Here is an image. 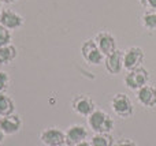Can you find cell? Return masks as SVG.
I'll use <instances>...</instances> for the list:
<instances>
[{
  "label": "cell",
  "instance_id": "cell-1",
  "mask_svg": "<svg viewBox=\"0 0 156 146\" xmlns=\"http://www.w3.org/2000/svg\"><path fill=\"white\" fill-rule=\"evenodd\" d=\"M88 126L94 134L111 133L114 128V120L108 114L101 109H94L88 116Z\"/></svg>",
  "mask_w": 156,
  "mask_h": 146
},
{
  "label": "cell",
  "instance_id": "cell-2",
  "mask_svg": "<svg viewBox=\"0 0 156 146\" xmlns=\"http://www.w3.org/2000/svg\"><path fill=\"white\" fill-rule=\"evenodd\" d=\"M111 109L121 119H129L134 114V105L130 97L125 93H116L111 98Z\"/></svg>",
  "mask_w": 156,
  "mask_h": 146
},
{
  "label": "cell",
  "instance_id": "cell-3",
  "mask_svg": "<svg viewBox=\"0 0 156 146\" xmlns=\"http://www.w3.org/2000/svg\"><path fill=\"white\" fill-rule=\"evenodd\" d=\"M81 56L88 64L92 66H100L101 63H104L105 59V56L97 48L94 38H88V40H85L82 42V45H81Z\"/></svg>",
  "mask_w": 156,
  "mask_h": 146
},
{
  "label": "cell",
  "instance_id": "cell-4",
  "mask_svg": "<svg viewBox=\"0 0 156 146\" xmlns=\"http://www.w3.org/2000/svg\"><path fill=\"white\" fill-rule=\"evenodd\" d=\"M149 78H151V75H149L148 70H145L144 67H138V68H134V70L127 71V74L123 78V82L130 90L137 92L143 86L148 85Z\"/></svg>",
  "mask_w": 156,
  "mask_h": 146
},
{
  "label": "cell",
  "instance_id": "cell-5",
  "mask_svg": "<svg viewBox=\"0 0 156 146\" xmlns=\"http://www.w3.org/2000/svg\"><path fill=\"white\" fill-rule=\"evenodd\" d=\"M144 49L140 46H130L126 51H123V68L126 71L134 70L141 67V63L144 62Z\"/></svg>",
  "mask_w": 156,
  "mask_h": 146
},
{
  "label": "cell",
  "instance_id": "cell-6",
  "mask_svg": "<svg viewBox=\"0 0 156 146\" xmlns=\"http://www.w3.org/2000/svg\"><path fill=\"white\" fill-rule=\"evenodd\" d=\"M71 108L80 116H85L88 117L92 112L96 109V104L92 100L90 96L88 94H78L73 98L71 101Z\"/></svg>",
  "mask_w": 156,
  "mask_h": 146
},
{
  "label": "cell",
  "instance_id": "cell-7",
  "mask_svg": "<svg viewBox=\"0 0 156 146\" xmlns=\"http://www.w3.org/2000/svg\"><path fill=\"white\" fill-rule=\"evenodd\" d=\"M25 23V18L16 11L10 8H3L0 11V25L7 27L8 30H18Z\"/></svg>",
  "mask_w": 156,
  "mask_h": 146
},
{
  "label": "cell",
  "instance_id": "cell-8",
  "mask_svg": "<svg viewBox=\"0 0 156 146\" xmlns=\"http://www.w3.org/2000/svg\"><path fill=\"white\" fill-rule=\"evenodd\" d=\"M40 139L45 146H60L66 144V134L58 127H47L40 133Z\"/></svg>",
  "mask_w": 156,
  "mask_h": 146
},
{
  "label": "cell",
  "instance_id": "cell-9",
  "mask_svg": "<svg viewBox=\"0 0 156 146\" xmlns=\"http://www.w3.org/2000/svg\"><path fill=\"white\" fill-rule=\"evenodd\" d=\"M94 42H96L97 48L100 49V52H101L104 56H108V55H111L115 49H118L116 48L115 37H114L110 32H105V30L99 32L94 36Z\"/></svg>",
  "mask_w": 156,
  "mask_h": 146
},
{
  "label": "cell",
  "instance_id": "cell-10",
  "mask_svg": "<svg viewBox=\"0 0 156 146\" xmlns=\"http://www.w3.org/2000/svg\"><path fill=\"white\" fill-rule=\"evenodd\" d=\"M22 128V119L19 115H8V116L0 117V130L4 135H15Z\"/></svg>",
  "mask_w": 156,
  "mask_h": 146
},
{
  "label": "cell",
  "instance_id": "cell-11",
  "mask_svg": "<svg viewBox=\"0 0 156 146\" xmlns=\"http://www.w3.org/2000/svg\"><path fill=\"white\" fill-rule=\"evenodd\" d=\"M105 70L108 71V74H119L123 68V51L121 49H115L111 55L105 56L104 59Z\"/></svg>",
  "mask_w": 156,
  "mask_h": 146
},
{
  "label": "cell",
  "instance_id": "cell-12",
  "mask_svg": "<svg viewBox=\"0 0 156 146\" xmlns=\"http://www.w3.org/2000/svg\"><path fill=\"white\" fill-rule=\"evenodd\" d=\"M66 144L70 146H76L81 142L86 141L88 138V131L81 124H73L66 130Z\"/></svg>",
  "mask_w": 156,
  "mask_h": 146
},
{
  "label": "cell",
  "instance_id": "cell-13",
  "mask_svg": "<svg viewBox=\"0 0 156 146\" xmlns=\"http://www.w3.org/2000/svg\"><path fill=\"white\" fill-rule=\"evenodd\" d=\"M137 100L145 108H155L156 107V87L154 85H145L137 90Z\"/></svg>",
  "mask_w": 156,
  "mask_h": 146
},
{
  "label": "cell",
  "instance_id": "cell-14",
  "mask_svg": "<svg viewBox=\"0 0 156 146\" xmlns=\"http://www.w3.org/2000/svg\"><path fill=\"white\" fill-rule=\"evenodd\" d=\"M18 56V51L14 45L0 46V66H5L12 63Z\"/></svg>",
  "mask_w": 156,
  "mask_h": 146
},
{
  "label": "cell",
  "instance_id": "cell-15",
  "mask_svg": "<svg viewBox=\"0 0 156 146\" xmlns=\"http://www.w3.org/2000/svg\"><path fill=\"white\" fill-rule=\"evenodd\" d=\"M14 111H15V104H14L12 98L5 93H2L0 94V115L8 116V115H12Z\"/></svg>",
  "mask_w": 156,
  "mask_h": 146
},
{
  "label": "cell",
  "instance_id": "cell-16",
  "mask_svg": "<svg viewBox=\"0 0 156 146\" xmlns=\"http://www.w3.org/2000/svg\"><path fill=\"white\" fill-rule=\"evenodd\" d=\"M141 25L147 30H156V10H145L141 15Z\"/></svg>",
  "mask_w": 156,
  "mask_h": 146
},
{
  "label": "cell",
  "instance_id": "cell-17",
  "mask_svg": "<svg viewBox=\"0 0 156 146\" xmlns=\"http://www.w3.org/2000/svg\"><path fill=\"white\" fill-rule=\"evenodd\" d=\"M89 142H90L92 146H112L114 145V138L110 133L94 134Z\"/></svg>",
  "mask_w": 156,
  "mask_h": 146
},
{
  "label": "cell",
  "instance_id": "cell-18",
  "mask_svg": "<svg viewBox=\"0 0 156 146\" xmlns=\"http://www.w3.org/2000/svg\"><path fill=\"white\" fill-rule=\"evenodd\" d=\"M11 40H12L11 30H8L7 27H4V26H2V25H0V46L10 45Z\"/></svg>",
  "mask_w": 156,
  "mask_h": 146
},
{
  "label": "cell",
  "instance_id": "cell-19",
  "mask_svg": "<svg viewBox=\"0 0 156 146\" xmlns=\"http://www.w3.org/2000/svg\"><path fill=\"white\" fill-rule=\"evenodd\" d=\"M8 86H10V75L5 71L0 70V94L7 92Z\"/></svg>",
  "mask_w": 156,
  "mask_h": 146
},
{
  "label": "cell",
  "instance_id": "cell-20",
  "mask_svg": "<svg viewBox=\"0 0 156 146\" xmlns=\"http://www.w3.org/2000/svg\"><path fill=\"white\" fill-rule=\"evenodd\" d=\"M138 3L147 10H156V0H138Z\"/></svg>",
  "mask_w": 156,
  "mask_h": 146
},
{
  "label": "cell",
  "instance_id": "cell-21",
  "mask_svg": "<svg viewBox=\"0 0 156 146\" xmlns=\"http://www.w3.org/2000/svg\"><path fill=\"white\" fill-rule=\"evenodd\" d=\"M115 146H137L133 139H129V138H121L118 142H116Z\"/></svg>",
  "mask_w": 156,
  "mask_h": 146
},
{
  "label": "cell",
  "instance_id": "cell-22",
  "mask_svg": "<svg viewBox=\"0 0 156 146\" xmlns=\"http://www.w3.org/2000/svg\"><path fill=\"white\" fill-rule=\"evenodd\" d=\"M3 4H14V3H16L18 0H2Z\"/></svg>",
  "mask_w": 156,
  "mask_h": 146
},
{
  "label": "cell",
  "instance_id": "cell-23",
  "mask_svg": "<svg viewBox=\"0 0 156 146\" xmlns=\"http://www.w3.org/2000/svg\"><path fill=\"white\" fill-rule=\"evenodd\" d=\"M76 146H92L90 145V142H88V141H83V142H81V144H78Z\"/></svg>",
  "mask_w": 156,
  "mask_h": 146
},
{
  "label": "cell",
  "instance_id": "cell-24",
  "mask_svg": "<svg viewBox=\"0 0 156 146\" xmlns=\"http://www.w3.org/2000/svg\"><path fill=\"white\" fill-rule=\"evenodd\" d=\"M4 133H3V131L2 130H0V145H2L3 144V141H4Z\"/></svg>",
  "mask_w": 156,
  "mask_h": 146
},
{
  "label": "cell",
  "instance_id": "cell-25",
  "mask_svg": "<svg viewBox=\"0 0 156 146\" xmlns=\"http://www.w3.org/2000/svg\"><path fill=\"white\" fill-rule=\"evenodd\" d=\"M2 5H3V2H2V0H0V11L3 10V8H2Z\"/></svg>",
  "mask_w": 156,
  "mask_h": 146
},
{
  "label": "cell",
  "instance_id": "cell-26",
  "mask_svg": "<svg viewBox=\"0 0 156 146\" xmlns=\"http://www.w3.org/2000/svg\"><path fill=\"white\" fill-rule=\"evenodd\" d=\"M60 146H70V145H67V144H63V145H60Z\"/></svg>",
  "mask_w": 156,
  "mask_h": 146
},
{
  "label": "cell",
  "instance_id": "cell-27",
  "mask_svg": "<svg viewBox=\"0 0 156 146\" xmlns=\"http://www.w3.org/2000/svg\"><path fill=\"white\" fill-rule=\"evenodd\" d=\"M0 117H2V115H0Z\"/></svg>",
  "mask_w": 156,
  "mask_h": 146
}]
</instances>
